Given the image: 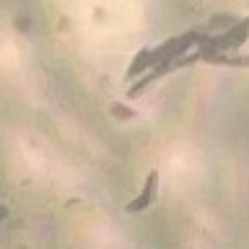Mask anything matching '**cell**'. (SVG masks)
Segmentation results:
<instances>
[{"label":"cell","mask_w":249,"mask_h":249,"mask_svg":"<svg viewBox=\"0 0 249 249\" xmlns=\"http://www.w3.org/2000/svg\"><path fill=\"white\" fill-rule=\"evenodd\" d=\"M156 190H159V174L153 171V174L148 177L145 187L140 190V195H138L135 200H130V202H127V210H130V213H140V210H145V208L153 202V197H156Z\"/></svg>","instance_id":"6da1fadb"}]
</instances>
